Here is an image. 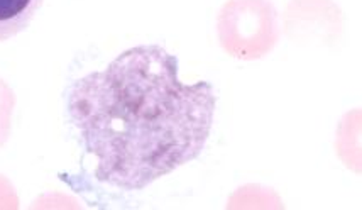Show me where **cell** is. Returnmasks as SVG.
<instances>
[{
	"mask_svg": "<svg viewBox=\"0 0 362 210\" xmlns=\"http://www.w3.org/2000/svg\"><path fill=\"white\" fill-rule=\"evenodd\" d=\"M217 107L209 81L183 83L180 62L159 45H139L70 87L66 110L97 182L134 192L197 160Z\"/></svg>",
	"mask_w": 362,
	"mask_h": 210,
	"instance_id": "cell-1",
	"label": "cell"
},
{
	"mask_svg": "<svg viewBox=\"0 0 362 210\" xmlns=\"http://www.w3.org/2000/svg\"><path fill=\"white\" fill-rule=\"evenodd\" d=\"M42 4L45 0H0V41L28 29Z\"/></svg>",
	"mask_w": 362,
	"mask_h": 210,
	"instance_id": "cell-4",
	"label": "cell"
},
{
	"mask_svg": "<svg viewBox=\"0 0 362 210\" xmlns=\"http://www.w3.org/2000/svg\"><path fill=\"white\" fill-rule=\"evenodd\" d=\"M19 199H17L16 188L6 177L0 175V210H17Z\"/></svg>",
	"mask_w": 362,
	"mask_h": 210,
	"instance_id": "cell-6",
	"label": "cell"
},
{
	"mask_svg": "<svg viewBox=\"0 0 362 210\" xmlns=\"http://www.w3.org/2000/svg\"><path fill=\"white\" fill-rule=\"evenodd\" d=\"M288 37L330 45L342 34V12L334 0H291L284 16Z\"/></svg>",
	"mask_w": 362,
	"mask_h": 210,
	"instance_id": "cell-3",
	"label": "cell"
},
{
	"mask_svg": "<svg viewBox=\"0 0 362 210\" xmlns=\"http://www.w3.org/2000/svg\"><path fill=\"white\" fill-rule=\"evenodd\" d=\"M16 109V93L6 80L0 78V148L11 138L12 117Z\"/></svg>",
	"mask_w": 362,
	"mask_h": 210,
	"instance_id": "cell-5",
	"label": "cell"
},
{
	"mask_svg": "<svg viewBox=\"0 0 362 210\" xmlns=\"http://www.w3.org/2000/svg\"><path fill=\"white\" fill-rule=\"evenodd\" d=\"M215 29L221 48L237 62L268 57L281 36L278 8L271 0H227Z\"/></svg>",
	"mask_w": 362,
	"mask_h": 210,
	"instance_id": "cell-2",
	"label": "cell"
}]
</instances>
